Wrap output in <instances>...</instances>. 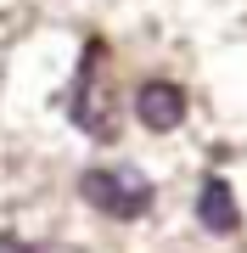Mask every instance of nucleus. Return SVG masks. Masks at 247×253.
I'll list each match as a JSON object with an SVG mask.
<instances>
[{
  "mask_svg": "<svg viewBox=\"0 0 247 253\" xmlns=\"http://www.w3.org/2000/svg\"><path fill=\"white\" fill-rule=\"evenodd\" d=\"M79 197L90 203L96 214H107V219H146L152 203H157V191H152V180L141 169L112 163V169H84Z\"/></svg>",
  "mask_w": 247,
  "mask_h": 253,
  "instance_id": "obj_2",
  "label": "nucleus"
},
{
  "mask_svg": "<svg viewBox=\"0 0 247 253\" xmlns=\"http://www.w3.org/2000/svg\"><path fill=\"white\" fill-rule=\"evenodd\" d=\"M197 225L208 236H236L242 231V208H236V191H230L219 174H208L197 191Z\"/></svg>",
  "mask_w": 247,
  "mask_h": 253,
  "instance_id": "obj_4",
  "label": "nucleus"
},
{
  "mask_svg": "<svg viewBox=\"0 0 247 253\" xmlns=\"http://www.w3.org/2000/svg\"><path fill=\"white\" fill-rule=\"evenodd\" d=\"M135 118L152 129V135H169V129L185 124V90L174 79H146L135 90Z\"/></svg>",
  "mask_w": 247,
  "mask_h": 253,
  "instance_id": "obj_3",
  "label": "nucleus"
},
{
  "mask_svg": "<svg viewBox=\"0 0 247 253\" xmlns=\"http://www.w3.org/2000/svg\"><path fill=\"white\" fill-rule=\"evenodd\" d=\"M0 253H34V248H28V242H17V236H6V231H0Z\"/></svg>",
  "mask_w": 247,
  "mask_h": 253,
  "instance_id": "obj_5",
  "label": "nucleus"
},
{
  "mask_svg": "<svg viewBox=\"0 0 247 253\" xmlns=\"http://www.w3.org/2000/svg\"><path fill=\"white\" fill-rule=\"evenodd\" d=\"M107 40H90L79 56L73 90H68V118L84 129L90 141H112L118 135V101H112V79H107Z\"/></svg>",
  "mask_w": 247,
  "mask_h": 253,
  "instance_id": "obj_1",
  "label": "nucleus"
}]
</instances>
